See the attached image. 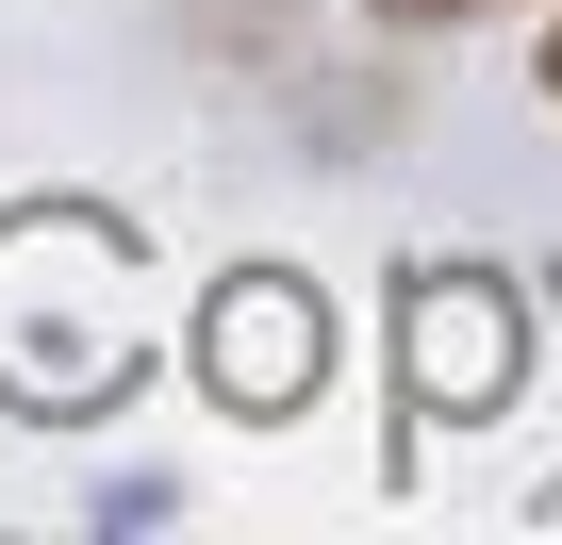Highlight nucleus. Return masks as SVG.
I'll use <instances>...</instances> for the list:
<instances>
[{"label": "nucleus", "mask_w": 562, "mask_h": 545, "mask_svg": "<svg viewBox=\"0 0 562 545\" xmlns=\"http://www.w3.org/2000/svg\"><path fill=\"white\" fill-rule=\"evenodd\" d=\"M381 34H463V18H513V0H364Z\"/></svg>", "instance_id": "nucleus-4"}, {"label": "nucleus", "mask_w": 562, "mask_h": 545, "mask_svg": "<svg viewBox=\"0 0 562 545\" xmlns=\"http://www.w3.org/2000/svg\"><path fill=\"white\" fill-rule=\"evenodd\" d=\"M546 100H562V34H546Z\"/></svg>", "instance_id": "nucleus-5"}, {"label": "nucleus", "mask_w": 562, "mask_h": 545, "mask_svg": "<svg viewBox=\"0 0 562 545\" xmlns=\"http://www.w3.org/2000/svg\"><path fill=\"white\" fill-rule=\"evenodd\" d=\"M149 381V231L100 198H18L0 215V413L83 430Z\"/></svg>", "instance_id": "nucleus-1"}, {"label": "nucleus", "mask_w": 562, "mask_h": 545, "mask_svg": "<svg viewBox=\"0 0 562 545\" xmlns=\"http://www.w3.org/2000/svg\"><path fill=\"white\" fill-rule=\"evenodd\" d=\"M199 381H215V413H248V430L315 413V381H331V298L299 282V264H232V282L199 298Z\"/></svg>", "instance_id": "nucleus-3"}, {"label": "nucleus", "mask_w": 562, "mask_h": 545, "mask_svg": "<svg viewBox=\"0 0 562 545\" xmlns=\"http://www.w3.org/2000/svg\"><path fill=\"white\" fill-rule=\"evenodd\" d=\"M513 381H529L513 264H414L397 282V397H414V430H480V413H513Z\"/></svg>", "instance_id": "nucleus-2"}]
</instances>
